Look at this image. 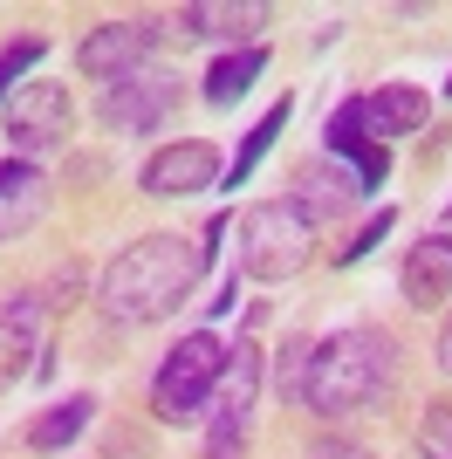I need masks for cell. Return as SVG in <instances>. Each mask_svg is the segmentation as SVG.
I'll use <instances>...</instances> for the list:
<instances>
[{"label": "cell", "instance_id": "cell-1", "mask_svg": "<svg viewBox=\"0 0 452 459\" xmlns=\"http://www.w3.org/2000/svg\"><path fill=\"white\" fill-rule=\"evenodd\" d=\"M206 261H213V254L192 247L186 233H144V240H131V247L103 268L96 302H103V316H110V323L151 329V323H165L171 308L192 302V288H199Z\"/></svg>", "mask_w": 452, "mask_h": 459}, {"label": "cell", "instance_id": "cell-2", "mask_svg": "<svg viewBox=\"0 0 452 459\" xmlns=\"http://www.w3.org/2000/svg\"><path fill=\"white\" fill-rule=\"evenodd\" d=\"M391 370H397V343L384 329L357 323V329H336L309 350V377H301V404L316 419H343V411H363L391 391Z\"/></svg>", "mask_w": 452, "mask_h": 459}, {"label": "cell", "instance_id": "cell-3", "mask_svg": "<svg viewBox=\"0 0 452 459\" xmlns=\"http://www.w3.org/2000/svg\"><path fill=\"white\" fill-rule=\"evenodd\" d=\"M226 370V343L213 329H192L171 343V357L158 364V384H151V411L158 425H199L213 411V391H220Z\"/></svg>", "mask_w": 452, "mask_h": 459}, {"label": "cell", "instance_id": "cell-4", "mask_svg": "<svg viewBox=\"0 0 452 459\" xmlns=\"http://www.w3.org/2000/svg\"><path fill=\"white\" fill-rule=\"evenodd\" d=\"M309 220H301L288 199H261V206L240 212V274L254 281H288V274L309 268Z\"/></svg>", "mask_w": 452, "mask_h": 459}, {"label": "cell", "instance_id": "cell-5", "mask_svg": "<svg viewBox=\"0 0 452 459\" xmlns=\"http://www.w3.org/2000/svg\"><path fill=\"white\" fill-rule=\"evenodd\" d=\"M178 103H186V90H178V76H171V69H137V76H124V82H110V90H103L96 117H103L110 131L151 137V131H165V124H171V110H178Z\"/></svg>", "mask_w": 452, "mask_h": 459}, {"label": "cell", "instance_id": "cell-6", "mask_svg": "<svg viewBox=\"0 0 452 459\" xmlns=\"http://www.w3.org/2000/svg\"><path fill=\"white\" fill-rule=\"evenodd\" d=\"M158 48V21L151 14H131V21H96L83 48H75V69L90 82H124L144 69V56Z\"/></svg>", "mask_w": 452, "mask_h": 459}, {"label": "cell", "instance_id": "cell-7", "mask_svg": "<svg viewBox=\"0 0 452 459\" xmlns=\"http://www.w3.org/2000/svg\"><path fill=\"white\" fill-rule=\"evenodd\" d=\"M7 144H21V152H56L62 137L75 131V103H69V90L62 82H48V76H35V82H21L7 103Z\"/></svg>", "mask_w": 452, "mask_h": 459}, {"label": "cell", "instance_id": "cell-8", "mask_svg": "<svg viewBox=\"0 0 452 459\" xmlns=\"http://www.w3.org/2000/svg\"><path fill=\"white\" fill-rule=\"evenodd\" d=\"M213 178H220V152H213L206 137H171V144H158L144 158L137 186L151 199H186V192H213Z\"/></svg>", "mask_w": 452, "mask_h": 459}, {"label": "cell", "instance_id": "cell-9", "mask_svg": "<svg viewBox=\"0 0 452 459\" xmlns=\"http://www.w3.org/2000/svg\"><path fill=\"white\" fill-rule=\"evenodd\" d=\"M357 192H363L357 172H350L343 158H329V152H322V158H301L295 172H288V206H295L309 227H316V220H336Z\"/></svg>", "mask_w": 452, "mask_h": 459}, {"label": "cell", "instance_id": "cell-10", "mask_svg": "<svg viewBox=\"0 0 452 459\" xmlns=\"http://www.w3.org/2000/svg\"><path fill=\"white\" fill-rule=\"evenodd\" d=\"M397 288L412 308H446L452 302V233H418L404 247V268H397Z\"/></svg>", "mask_w": 452, "mask_h": 459}, {"label": "cell", "instance_id": "cell-11", "mask_svg": "<svg viewBox=\"0 0 452 459\" xmlns=\"http://www.w3.org/2000/svg\"><path fill=\"white\" fill-rule=\"evenodd\" d=\"M178 28L199 41H233V48H254V35H261L267 21H274V7H261V0H192V7H178Z\"/></svg>", "mask_w": 452, "mask_h": 459}, {"label": "cell", "instance_id": "cell-12", "mask_svg": "<svg viewBox=\"0 0 452 459\" xmlns=\"http://www.w3.org/2000/svg\"><path fill=\"white\" fill-rule=\"evenodd\" d=\"M322 137H329V158H350V172H357L363 192H370L377 178H384V165H391V144H377L370 124H363V96H350V103L322 124Z\"/></svg>", "mask_w": 452, "mask_h": 459}, {"label": "cell", "instance_id": "cell-13", "mask_svg": "<svg viewBox=\"0 0 452 459\" xmlns=\"http://www.w3.org/2000/svg\"><path fill=\"white\" fill-rule=\"evenodd\" d=\"M41 316H48L41 295H14V302L0 308V391L35 370V357H41Z\"/></svg>", "mask_w": 452, "mask_h": 459}, {"label": "cell", "instance_id": "cell-14", "mask_svg": "<svg viewBox=\"0 0 452 459\" xmlns=\"http://www.w3.org/2000/svg\"><path fill=\"white\" fill-rule=\"evenodd\" d=\"M363 124H370L377 144H391V137H412L432 124V96L418 90V82H384V90L363 96Z\"/></svg>", "mask_w": 452, "mask_h": 459}, {"label": "cell", "instance_id": "cell-15", "mask_svg": "<svg viewBox=\"0 0 452 459\" xmlns=\"http://www.w3.org/2000/svg\"><path fill=\"white\" fill-rule=\"evenodd\" d=\"M261 69H267V48H261V41H254V48H226V56L206 69V103H220V110H226V103H240V96L254 90Z\"/></svg>", "mask_w": 452, "mask_h": 459}, {"label": "cell", "instance_id": "cell-16", "mask_svg": "<svg viewBox=\"0 0 452 459\" xmlns=\"http://www.w3.org/2000/svg\"><path fill=\"white\" fill-rule=\"evenodd\" d=\"M90 419H96V398H90V391H75V398L48 404V411L28 425V446H35V453H62V446H69Z\"/></svg>", "mask_w": 452, "mask_h": 459}, {"label": "cell", "instance_id": "cell-17", "mask_svg": "<svg viewBox=\"0 0 452 459\" xmlns=\"http://www.w3.org/2000/svg\"><path fill=\"white\" fill-rule=\"evenodd\" d=\"M288 110H295L288 96H282V103H267V110H261V124H254V131L240 137V158L226 165V192H240L247 178H254V165H261V158H267V144H274V137L288 131Z\"/></svg>", "mask_w": 452, "mask_h": 459}, {"label": "cell", "instance_id": "cell-18", "mask_svg": "<svg viewBox=\"0 0 452 459\" xmlns=\"http://www.w3.org/2000/svg\"><path fill=\"white\" fill-rule=\"evenodd\" d=\"M41 56H48V41H41V35H21V41H7V48H0V103L28 82V69H35Z\"/></svg>", "mask_w": 452, "mask_h": 459}, {"label": "cell", "instance_id": "cell-19", "mask_svg": "<svg viewBox=\"0 0 452 459\" xmlns=\"http://www.w3.org/2000/svg\"><path fill=\"white\" fill-rule=\"evenodd\" d=\"M418 453L425 459H452V398H432L418 419Z\"/></svg>", "mask_w": 452, "mask_h": 459}, {"label": "cell", "instance_id": "cell-20", "mask_svg": "<svg viewBox=\"0 0 452 459\" xmlns=\"http://www.w3.org/2000/svg\"><path fill=\"white\" fill-rule=\"evenodd\" d=\"M309 336H288L282 343V370H274V384H282V398H301V377H309Z\"/></svg>", "mask_w": 452, "mask_h": 459}, {"label": "cell", "instance_id": "cell-21", "mask_svg": "<svg viewBox=\"0 0 452 459\" xmlns=\"http://www.w3.org/2000/svg\"><path fill=\"white\" fill-rule=\"evenodd\" d=\"M28 192H41V172L28 165V158H7V165H0V206H14V199H28Z\"/></svg>", "mask_w": 452, "mask_h": 459}, {"label": "cell", "instance_id": "cell-22", "mask_svg": "<svg viewBox=\"0 0 452 459\" xmlns=\"http://www.w3.org/2000/svg\"><path fill=\"white\" fill-rule=\"evenodd\" d=\"M391 220H397V212H370V220H363V233L350 240V247H343V261H363L370 247H384V233H391Z\"/></svg>", "mask_w": 452, "mask_h": 459}, {"label": "cell", "instance_id": "cell-23", "mask_svg": "<svg viewBox=\"0 0 452 459\" xmlns=\"http://www.w3.org/2000/svg\"><path fill=\"white\" fill-rule=\"evenodd\" d=\"M233 302H240V281H233V274H226V281H220V295H213V316H226V308H233Z\"/></svg>", "mask_w": 452, "mask_h": 459}, {"label": "cell", "instance_id": "cell-24", "mask_svg": "<svg viewBox=\"0 0 452 459\" xmlns=\"http://www.w3.org/2000/svg\"><path fill=\"white\" fill-rule=\"evenodd\" d=\"M309 459H370V453H363V446H343V439H336V446H316Z\"/></svg>", "mask_w": 452, "mask_h": 459}, {"label": "cell", "instance_id": "cell-25", "mask_svg": "<svg viewBox=\"0 0 452 459\" xmlns=\"http://www.w3.org/2000/svg\"><path fill=\"white\" fill-rule=\"evenodd\" d=\"M439 370L452 377V308H446V329H439Z\"/></svg>", "mask_w": 452, "mask_h": 459}, {"label": "cell", "instance_id": "cell-26", "mask_svg": "<svg viewBox=\"0 0 452 459\" xmlns=\"http://www.w3.org/2000/svg\"><path fill=\"white\" fill-rule=\"evenodd\" d=\"M446 90H452V76H446Z\"/></svg>", "mask_w": 452, "mask_h": 459}]
</instances>
